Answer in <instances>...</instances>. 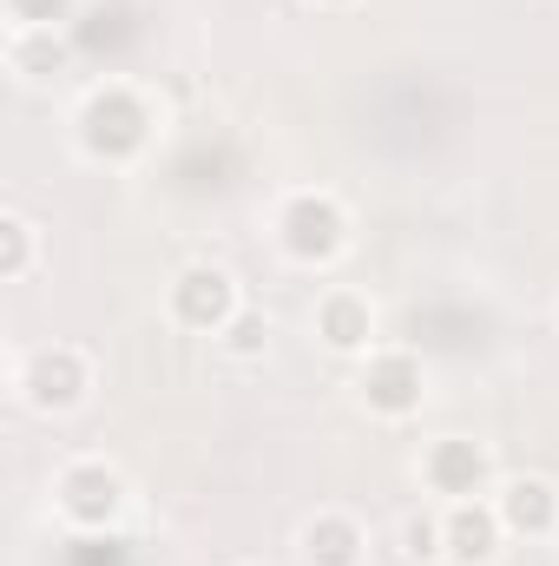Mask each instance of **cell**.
<instances>
[{"instance_id":"cell-1","label":"cell","mask_w":559,"mask_h":566,"mask_svg":"<svg viewBox=\"0 0 559 566\" xmlns=\"http://www.w3.org/2000/svg\"><path fill=\"white\" fill-rule=\"evenodd\" d=\"M342 238H349V218H342V205H336V198L303 191V198H289V205H283V251H289V258L323 264V258H336V251H342Z\"/></svg>"},{"instance_id":"cell-2","label":"cell","mask_w":559,"mask_h":566,"mask_svg":"<svg viewBox=\"0 0 559 566\" xmlns=\"http://www.w3.org/2000/svg\"><path fill=\"white\" fill-rule=\"evenodd\" d=\"M86 145H93L99 158L139 151L145 145V106L133 99V93H99V99L86 106Z\"/></svg>"},{"instance_id":"cell-3","label":"cell","mask_w":559,"mask_h":566,"mask_svg":"<svg viewBox=\"0 0 559 566\" xmlns=\"http://www.w3.org/2000/svg\"><path fill=\"white\" fill-rule=\"evenodd\" d=\"M119 474L113 468H99V461H80V468H66L60 474V507L80 521V527H106L113 514H119Z\"/></svg>"},{"instance_id":"cell-4","label":"cell","mask_w":559,"mask_h":566,"mask_svg":"<svg viewBox=\"0 0 559 566\" xmlns=\"http://www.w3.org/2000/svg\"><path fill=\"white\" fill-rule=\"evenodd\" d=\"M86 396V363L80 349H40L27 363V402L33 409H73Z\"/></svg>"},{"instance_id":"cell-5","label":"cell","mask_w":559,"mask_h":566,"mask_svg":"<svg viewBox=\"0 0 559 566\" xmlns=\"http://www.w3.org/2000/svg\"><path fill=\"white\" fill-rule=\"evenodd\" d=\"M171 310L191 329H224L231 323V277L224 271H184L171 290Z\"/></svg>"},{"instance_id":"cell-6","label":"cell","mask_w":559,"mask_h":566,"mask_svg":"<svg viewBox=\"0 0 559 566\" xmlns=\"http://www.w3.org/2000/svg\"><path fill=\"white\" fill-rule=\"evenodd\" d=\"M362 396H369V409H382V416H409L421 402V363L415 356H376L369 376H362Z\"/></svg>"},{"instance_id":"cell-7","label":"cell","mask_w":559,"mask_h":566,"mask_svg":"<svg viewBox=\"0 0 559 566\" xmlns=\"http://www.w3.org/2000/svg\"><path fill=\"white\" fill-rule=\"evenodd\" d=\"M500 527H507L500 514H487V507H467V501H461V507L447 514V527H441V554H447V560H461V566H481L487 554H494Z\"/></svg>"},{"instance_id":"cell-8","label":"cell","mask_w":559,"mask_h":566,"mask_svg":"<svg viewBox=\"0 0 559 566\" xmlns=\"http://www.w3.org/2000/svg\"><path fill=\"white\" fill-rule=\"evenodd\" d=\"M500 521H507L514 534H553L559 494L547 488V481H514V488L500 494Z\"/></svg>"},{"instance_id":"cell-9","label":"cell","mask_w":559,"mask_h":566,"mask_svg":"<svg viewBox=\"0 0 559 566\" xmlns=\"http://www.w3.org/2000/svg\"><path fill=\"white\" fill-rule=\"evenodd\" d=\"M428 481H434L441 494H474V488L487 481V454H481L474 441H441V448L428 454Z\"/></svg>"},{"instance_id":"cell-10","label":"cell","mask_w":559,"mask_h":566,"mask_svg":"<svg viewBox=\"0 0 559 566\" xmlns=\"http://www.w3.org/2000/svg\"><path fill=\"white\" fill-rule=\"evenodd\" d=\"M303 554L316 566H356L362 560V527L342 521V514H323V521L303 527Z\"/></svg>"},{"instance_id":"cell-11","label":"cell","mask_w":559,"mask_h":566,"mask_svg":"<svg viewBox=\"0 0 559 566\" xmlns=\"http://www.w3.org/2000/svg\"><path fill=\"white\" fill-rule=\"evenodd\" d=\"M316 329H323L329 349H362L369 343V303L362 296H329L323 316H316Z\"/></svg>"},{"instance_id":"cell-12","label":"cell","mask_w":559,"mask_h":566,"mask_svg":"<svg viewBox=\"0 0 559 566\" xmlns=\"http://www.w3.org/2000/svg\"><path fill=\"white\" fill-rule=\"evenodd\" d=\"M0 238H7L0 271H7V277H20V271H27V258H33V224H27V218H7V224H0Z\"/></svg>"},{"instance_id":"cell-13","label":"cell","mask_w":559,"mask_h":566,"mask_svg":"<svg viewBox=\"0 0 559 566\" xmlns=\"http://www.w3.org/2000/svg\"><path fill=\"white\" fill-rule=\"evenodd\" d=\"M264 336H271V329H264V316H231V323H224L231 356H257V349H264Z\"/></svg>"},{"instance_id":"cell-14","label":"cell","mask_w":559,"mask_h":566,"mask_svg":"<svg viewBox=\"0 0 559 566\" xmlns=\"http://www.w3.org/2000/svg\"><path fill=\"white\" fill-rule=\"evenodd\" d=\"M66 7H73V0H13V13H20L27 27H53V20H66Z\"/></svg>"},{"instance_id":"cell-15","label":"cell","mask_w":559,"mask_h":566,"mask_svg":"<svg viewBox=\"0 0 559 566\" xmlns=\"http://www.w3.org/2000/svg\"><path fill=\"white\" fill-rule=\"evenodd\" d=\"M409 554H441V527L434 521H409Z\"/></svg>"},{"instance_id":"cell-16","label":"cell","mask_w":559,"mask_h":566,"mask_svg":"<svg viewBox=\"0 0 559 566\" xmlns=\"http://www.w3.org/2000/svg\"><path fill=\"white\" fill-rule=\"evenodd\" d=\"M329 7H342V0H329Z\"/></svg>"}]
</instances>
